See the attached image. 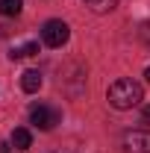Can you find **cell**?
Instances as JSON below:
<instances>
[{"instance_id":"obj_1","label":"cell","mask_w":150,"mask_h":153,"mask_svg":"<svg viewBox=\"0 0 150 153\" xmlns=\"http://www.w3.org/2000/svg\"><path fill=\"white\" fill-rule=\"evenodd\" d=\"M109 103H112L115 109H132V106H138L141 100H144V91H141V85L135 82V79H115L112 85H109Z\"/></svg>"},{"instance_id":"obj_2","label":"cell","mask_w":150,"mask_h":153,"mask_svg":"<svg viewBox=\"0 0 150 153\" xmlns=\"http://www.w3.org/2000/svg\"><path fill=\"white\" fill-rule=\"evenodd\" d=\"M41 38H44V44L47 47H62V44H68V38H71V27L65 24V21H47L44 27H41Z\"/></svg>"},{"instance_id":"obj_3","label":"cell","mask_w":150,"mask_h":153,"mask_svg":"<svg viewBox=\"0 0 150 153\" xmlns=\"http://www.w3.org/2000/svg\"><path fill=\"white\" fill-rule=\"evenodd\" d=\"M121 147L124 153H150V130H127Z\"/></svg>"},{"instance_id":"obj_4","label":"cell","mask_w":150,"mask_h":153,"mask_svg":"<svg viewBox=\"0 0 150 153\" xmlns=\"http://www.w3.org/2000/svg\"><path fill=\"white\" fill-rule=\"evenodd\" d=\"M30 121L36 124L38 130H53L59 121H62V112H59L56 106H44V103H38L36 109L30 112Z\"/></svg>"},{"instance_id":"obj_5","label":"cell","mask_w":150,"mask_h":153,"mask_svg":"<svg viewBox=\"0 0 150 153\" xmlns=\"http://www.w3.org/2000/svg\"><path fill=\"white\" fill-rule=\"evenodd\" d=\"M21 88H24L27 94H36L38 88H41V74H38V71H24V74H21Z\"/></svg>"},{"instance_id":"obj_6","label":"cell","mask_w":150,"mask_h":153,"mask_svg":"<svg viewBox=\"0 0 150 153\" xmlns=\"http://www.w3.org/2000/svg\"><path fill=\"white\" fill-rule=\"evenodd\" d=\"M30 144H33V135H30V130L18 127V130L12 133V147H15V150H27Z\"/></svg>"},{"instance_id":"obj_7","label":"cell","mask_w":150,"mask_h":153,"mask_svg":"<svg viewBox=\"0 0 150 153\" xmlns=\"http://www.w3.org/2000/svg\"><path fill=\"white\" fill-rule=\"evenodd\" d=\"M36 53H38V41H27V44L15 47L9 56H12V59H30V56H36Z\"/></svg>"},{"instance_id":"obj_8","label":"cell","mask_w":150,"mask_h":153,"mask_svg":"<svg viewBox=\"0 0 150 153\" xmlns=\"http://www.w3.org/2000/svg\"><path fill=\"white\" fill-rule=\"evenodd\" d=\"M21 6H24V0H0V15L15 18V15H21Z\"/></svg>"},{"instance_id":"obj_9","label":"cell","mask_w":150,"mask_h":153,"mask_svg":"<svg viewBox=\"0 0 150 153\" xmlns=\"http://www.w3.org/2000/svg\"><path fill=\"white\" fill-rule=\"evenodd\" d=\"M138 36H141V41H144V44L150 47V21H144V24H141V30H138Z\"/></svg>"},{"instance_id":"obj_10","label":"cell","mask_w":150,"mask_h":153,"mask_svg":"<svg viewBox=\"0 0 150 153\" xmlns=\"http://www.w3.org/2000/svg\"><path fill=\"white\" fill-rule=\"evenodd\" d=\"M9 150H12V147H9L6 141H0V153H9Z\"/></svg>"},{"instance_id":"obj_11","label":"cell","mask_w":150,"mask_h":153,"mask_svg":"<svg viewBox=\"0 0 150 153\" xmlns=\"http://www.w3.org/2000/svg\"><path fill=\"white\" fill-rule=\"evenodd\" d=\"M144 121H150V106H147V109H144Z\"/></svg>"},{"instance_id":"obj_12","label":"cell","mask_w":150,"mask_h":153,"mask_svg":"<svg viewBox=\"0 0 150 153\" xmlns=\"http://www.w3.org/2000/svg\"><path fill=\"white\" fill-rule=\"evenodd\" d=\"M144 76H147V82H150V68H147V71H144Z\"/></svg>"}]
</instances>
